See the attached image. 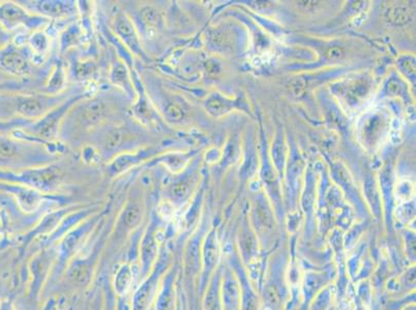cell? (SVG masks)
Here are the masks:
<instances>
[{"instance_id": "277c9868", "label": "cell", "mask_w": 416, "mask_h": 310, "mask_svg": "<svg viewBox=\"0 0 416 310\" xmlns=\"http://www.w3.org/2000/svg\"><path fill=\"white\" fill-rule=\"evenodd\" d=\"M0 17L2 18V20L11 25L30 24L32 21L35 23L36 21L42 20L41 17L29 15L21 6L11 2L3 4L0 8Z\"/></svg>"}, {"instance_id": "8992f818", "label": "cell", "mask_w": 416, "mask_h": 310, "mask_svg": "<svg viewBox=\"0 0 416 310\" xmlns=\"http://www.w3.org/2000/svg\"><path fill=\"white\" fill-rule=\"evenodd\" d=\"M115 29L117 33L123 38L124 43L131 47L134 51L139 50L140 47L137 33L135 31V28L127 16L120 15L116 18Z\"/></svg>"}, {"instance_id": "d6986e66", "label": "cell", "mask_w": 416, "mask_h": 310, "mask_svg": "<svg viewBox=\"0 0 416 310\" xmlns=\"http://www.w3.org/2000/svg\"><path fill=\"white\" fill-rule=\"evenodd\" d=\"M302 82H303V80H301V79H297L294 82H292V87H291V88L294 91L295 95H297V96H299V95H301L305 91V85L301 86V83Z\"/></svg>"}, {"instance_id": "7c38bea8", "label": "cell", "mask_w": 416, "mask_h": 310, "mask_svg": "<svg viewBox=\"0 0 416 310\" xmlns=\"http://www.w3.org/2000/svg\"><path fill=\"white\" fill-rule=\"evenodd\" d=\"M111 80L115 84L123 86V88H124V86L125 87L129 86L130 78H129L127 70L124 69L123 65L119 64V65H116L114 67V70L112 71V75H111ZM128 88H129V87H128Z\"/></svg>"}, {"instance_id": "8fae6325", "label": "cell", "mask_w": 416, "mask_h": 310, "mask_svg": "<svg viewBox=\"0 0 416 310\" xmlns=\"http://www.w3.org/2000/svg\"><path fill=\"white\" fill-rule=\"evenodd\" d=\"M142 219V211L140 207L136 204H132L128 207L127 212L124 214V221L128 227L135 228L137 227Z\"/></svg>"}, {"instance_id": "5b68a950", "label": "cell", "mask_w": 416, "mask_h": 310, "mask_svg": "<svg viewBox=\"0 0 416 310\" xmlns=\"http://www.w3.org/2000/svg\"><path fill=\"white\" fill-rule=\"evenodd\" d=\"M0 64L4 70L14 75H23L29 70L27 58L17 50H8L3 53L0 57Z\"/></svg>"}, {"instance_id": "e0dca14e", "label": "cell", "mask_w": 416, "mask_h": 310, "mask_svg": "<svg viewBox=\"0 0 416 310\" xmlns=\"http://www.w3.org/2000/svg\"><path fill=\"white\" fill-rule=\"evenodd\" d=\"M189 191V187L188 184L185 182H177L176 184H174L171 188V192L174 197L176 198H181L187 196V193Z\"/></svg>"}, {"instance_id": "ffe728a7", "label": "cell", "mask_w": 416, "mask_h": 310, "mask_svg": "<svg viewBox=\"0 0 416 310\" xmlns=\"http://www.w3.org/2000/svg\"><path fill=\"white\" fill-rule=\"evenodd\" d=\"M6 41H7V35L4 32L3 28L0 26V47L3 46L6 43Z\"/></svg>"}, {"instance_id": "2e32d148", "label": "cell", "mask_w": 416, "mask_h": 310, "mask_svg": "<svg viewBox=\"0 0 416 310\" xmlns=\"http://www.w3.org/2000/svg\"><path fill=\"white\" fill-rule=\"evenodd\" d=\"M390 19L396 24H403L408 19V13L404 7H394L390 12Z\"/></svg>"}, {"instance_id": "ba28073f", "label": "cell", "mask_w": 416, "mask_h": 310, "mask_svg": "<svg viewBox=\"0 0 416 310\" xmlns=\"http://www.w3.org/2000/svg\"><path fill=\"white\" fill-rule=\"evenodd\" d=\"M141 21L148 30H158L164 23L162 14L153 6H144L140 12Z\"/></svg>"}, {"instance_id": "7a4b0ae2", "label": "cell", "mask_w": 416, "mask_h": 310, "mask_svg": "<svg viewBox=\"0 0 416 310\" xmlns=\"http://www.w3.org/2000/svg\"><path fill=\"white\" fill-rule=\"evenodd\" d=\"M16 109L24 118L41 119L47 114V102L35 95H25L17 101Z\"/></svg>"}, {"instance_id": "ac0fdd59", "label": "cell", "mask_w": 416, "mask_h": 310, "mask_svg": "<svg viewBox=\"0 0 416 310\" xmlns=\"http://www.w3.org/2000/svg\"><path fill=\"white\" fill-rule=\"evenodd\" d=\"M327 56L328 58H331V59H340V58L344 56V51L341 49V48L334 47L328 50Z\"/></svg>"}, {"instance_id": "5bb4252c", "label": "cell", "mask_w": 416, "mask_h": 310, "mask_svg": "<svg viewBox=\"0 0 416 310\" xmlns=\"http://www.w3.org/2000/svg\"><path fill=\"white\" fill-rule=\"evenodd\" d=\"M205 108H206L208 113H210L211 115H215V116L222 115V114H224L225 112L228 111L226 103L224 102H222L218 98L209 99L205 103Z\"/></svg>"}, {"instance_id": "30bf717a", "label": "cell", "mask_w": 416, "mask_h": 310, "mask_svg": "<svg viewBox=\"0 0 416 310\" xmlns=\"http://www.w3.org/2000/svg\"><path fill=\"white\" fill-rule=\"evenodd\" d=\"M164 114H165V118L169 122L173 123H178L185 117V112H183L181 106L178 103L173 102L169 103L168 104H165Z\"/></svg>"}, {"instance_id": "4fadbf2b", "label": "cell", "mask_w": 416, "mask_h": 310, "mask_svg": "<svg viewBox=\"0 0 416 310\" xmlns=\"http://www.w3.org/2000/svg\"><path fill=\"white\" fill-rule=\"evenodd\" d=\"M30 45L32 47V49L36 52V53H43L48 49V46H49V42H48L47 35L41 31L34 32L33 35L31 36L30 40Z\"/></svg>"}, {"instance_id": "3957f363", "label": "cell", "mask_w": 416, "mask_h": 310, "mask_svg": "<svg viewBox=\"0 0 416 310\" xmlns=\"http://www.w3.org/2000/svg\"><path fill=\"white\" fill-rule=\"evenodd\" d=\"M108 108L101 100H93L83 105L80 113V120L87 128H93L101 124L108 116Z\"/></svg>"}, {"instance_id": "6da1fadb", "label": "cell", "mask_w": 416, "mask_h": 310, "mask_svg": "<svg viewBox=\"0 0 416 310\" xmlns=\"http://www.w3.org/2000/svg\"><path fill=\"white\" fill-rule=\"evenodd\" d=\"M71 103H65L59 108L56 110L51 111L49 114H46L45 116L37 121L34 127H33V132L42 139L50 140L53 139L58 130V124H59V120L62 118L63 114L66 112V110L70 108Z\"/></svg>"}, {"instance_id": "9a60e30c", "label": "cell", "mask_w": 416, "mask_h": 310, "mask_svg": "<svg viewBox=\"0 0 416 310\" xmlns=\"http://www.w3.org/2000/svg\"><path fill=\"white\" fill-rule=\"evenodd\" d=\"M18 152V147L15 143L8 140H0V157L11 158Z\"/></svg>"}, {"instance_id": "52a82bcc", "label": "cell", "mask_w": 416, "mask_h": 310, "mask_svg": "<svg viewBox=\"0 0 416 310\" xmlns=\"http://www.w3.org/2000/svg\"><path fill=\"white\" fill-rule=\"evenodd\" d=\"M35 7L37 12L51 18H58L69 14L71 12V5L64 2L58 1H37Z\"/></svg>"}, {"instance_id": "9c48e42d", "label": "cell", "mask_w": 416, "mask_h": 310, "mask_svg": "<svg viewBox=\"0 0 416 310\" xmlns=\"http://www.w3.org/2000/svg\"><path fill=\"white\" fill-rule=\"evenodd\" d=\"M64 82H65L64 72L60 66H57L50 77L49 83H48V86H47L48 92L53 93V94L59 92L63 88Z\"/></svg>"}]
</instances>
